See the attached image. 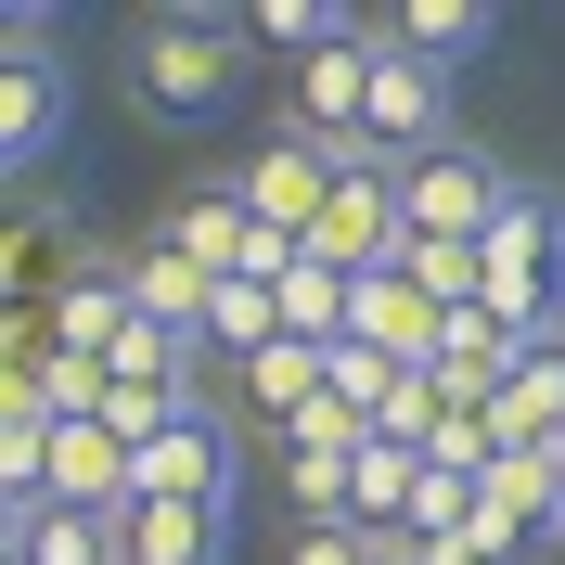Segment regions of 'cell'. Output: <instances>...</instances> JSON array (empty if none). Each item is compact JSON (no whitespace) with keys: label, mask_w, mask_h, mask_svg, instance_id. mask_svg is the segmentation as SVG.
Returning <instances> with one entry per match:
<instances>
[{"label":"cell","mask_w":565,"mask_h":565,"mask_svg":"<svg viewBox=\"0 0 565 565\" xmlns=\"http://www.w3.org/2000/svg\"><path fill=\"white\" fill-rule=\"evenodd\" d=\"M245 13H218V0H180V13H141V39H129V77H141V104L154 116H218L232 90H245Z\"/></svg>","instance_id":"6da1fadb"},{"label":"cell","mask_w":565,"mask_h":565,"mask_svg":"<svg viewBox=\"0 0 565 565\" xmlns=\"http://www.w3.org/2000/svg\"><path fill=\"white\" fill-rule=\"evenodd\" d=\"M489 309L514 334H553V309H565V193H540V180H527V206L489 232Z\"/></svg>","instance_id":"7a4b0ae2"},{"label":"cell","mask_w":565,"mask_h":565,"mask_svg":"<svg viewBox=\"0 0 565 565\" xmlns=\"http://www.w3.org/2000/svg\"><path fill=\"white\" fill-rule=\"evenodd\" d=\"M398 193H412V232H424V245H489L501 218L527 206V180H514V168H489L476 141H450V154L398 168Z\"/></svg>","instance_id":"3957f363"},{"label":"cell","mask_w":565,"mask_h":565,"mask_svg":"<svg viewBox=\"0 0 565 565\" xmlns=\"http://www.w3.org/2000/svg\"><path fill=\"white\" fill-rule=\"evenodd\" d=\"M386 39V26H373ZM360 129H373V154H386V168H424V154H450V77L437 65H412V52H386V65H373V116H360Z\"/></svg>","instance_id":"277c9868"},{"label":"cell","mask_w":565,"mask_h":565,"mask_svg":"<svg viewBox=\"0 0 565 565\" xmlns=\"http://www.w3.org/2000/svg\"><path fill=\"white\" fill-rule=\"evenodd\" d=\"M141 321V257H77L65 282H52V309H39V334L77 360H116V334Z\"/></svg>","instance_id":"5b68a950"},{"label":"cell","mask_w":565,"mask_h":565,"mask_svg":"<svg viewBox=\"0 0 565 565\" xmlns=\"http://www.w3.org/2000/svg\"><path fill=\"white\" fill-rule=\"evenodd\" d=\"M334 180H348V168H334L321 141H270V154H257V168L232 180V193H245V218H257V232L309 245V232H321V206H334Z\"/></svg>","instance_id":"8992f818"},{"label":"cell","mask_w":565,"mask_h":565,"mask_svg":"<svg viewBox=\"0 0 565 565\" xmlns=\"http://www.w3.org/2000/svg\"><path fill=\"white\" fill-rule=\"evenodd\" d=\"M348 334H360V348H386L398 373H437V348H450V309H437L412 270H373V282H360V309H348Z\"/></svg>","instance_id":"52a82bcc"},{"label":"cell","mask_w":565,"mask_h":565,"mask_svg":"<svg viewBox=\"0 0 565 565\" xmlns=\"http://www.w3.org/2000/svg\"><path fill=\"white\" fill-rule=\"evenodd\" d=\"M141 501H218V514H232V437H218L206 398H193V412L141 450Z\"/></svg>","instance_id":"ba28073f"},{"label":"cell","mask_w":565,"mask_h":565,"mask_svg":"<svg viewBox=\"0 0 565 565\" xmlns=\"http://www.w3.org/2000/svg\"><path fill=\"white\" fill-rule=\"evenodd\" d=\"M52 141H65V65L52 52H13V77H0V168L39 180Z\"/></svg>","instance_id":"9c48e42d"},{"label":"cell","mask_w":565,"mask_h":565,"mask_svg":"<svg viewBox=\"0 0 565 565\" xmlns=\"http://www.w3.org/2000/svg\"><path fill=\"white\" fill-rule=\"evenodd\" d=\"M373 26H386V52H412V65H476V52H489V13H476V0H398V13H373Z\"/></svg>","instance_id":"30bf717a"},{"label":"cell","mask_w":565,"mask_h":565,"mask_svg":"<svg viewBox=\"0 0 565 565\" xmlns=\"http://www.w3.org/2000/svg\"><path fill=\"white\" fill-rule=\"evenodd\" d=\"M13 565H129V527L77 514V501H39V514H13Z\"/></svg>","instance_id":"8fae6325"},{"label":"cell","mask_w":565,"mask_h":565,"mask_svg":"<svg viewBox=\"0 0 565 565\" xmlns=\"http://www.w3.org/2000/svg\"><path fill=\"white\" fill-rule=\"evenodd\" d=\"M232 386H245V412L282 437V424L309 412V398H334V348H296V334H282V348H270V360H245Z\"/></svg>","instance_id":"7c38bea8"},{"label":"cell","mask_w":565,"mask_h":565,"mask_svg":"<svg viewBox=\"0 0 565 565\" xmlns=\"http://www.w3.org/2000/svg\"><path fill=\"white\" fill-rule=\"evenodd\" d=\"M232 514L218 501H129V565H218Z\"/></svg>","instance_id":"4fadbf2b"},{"label":"cell","mask_w":565,"mask_h":565,"mask_svg":"<svg viewBox=\"0 0 565 565\" xmlns=\"http://www.w3.org/2000/svg\"><path fill=\"white\" fill-rule=\"evenodd\" d=\"M154 245H180L206 282H232V270H245V245H257V218H245V193H193V206H180Z\"/></svg>","instance_id":"5bb4252c"},{"label":"cell","mask_w":565,"mask_h":565,"mask_svg":"<svg viewBox=\"0 0 565 565\" xmlns=\"http://www.w3.org/2000/svg\"><path fill=\"white\" fill-rule=\"evenodd\" d=\"M360 26H373V13H334V0H257V13H245V39L282 52V77L309 65V52H334V39H360Z\"/></svg>","instance_id":"9a60e30c"},{"label":"cell","mask_w":565,"mask_h":565,"mask_svg":"<svg viewBox=\"0 0 565 565\" xmlns=\"http://www.w3.org/2000/svg\"><path fill=\"white\" fill-rule=\"evenodd\" d=\"M206 296H218V282L193 270L180 245H141V321H168V334H193V348H206Z\"/></svg>","instance_id":"2e32d148"},{"label":"cell","mask_w":565,"mask_h":565,"mask_svg":"<svg viewBox=\"0 0 565 565\" xmlns=\"http://www.w3.org/2000/svg\"><path fill=\"white\" fill-rule=\"evenodd\" d=\"M412 489H424V450L373 437V450H360V476H348V527H398V514H412Z\"/></svg>","instance_id":"e0dca14e"},{"label":"cell","mask_w":565,"mask_h":565,"mask_svg":"<svg viewBox=\"0 0 565 565\" xmlns=\"http://www.w3.org/2000/svg\"><path fill=\"white\" fill-rule=\"evenodd\" d=\"M104 373H116V386H193V334H168V321H129Z\"/></svg>","instance_id":"ac0fdd59"},{"label":"cell","mask_w":565,"mask_h":565,"mask_svg":"<svg viewBox=\"0 0 565 565\" xmlns=\"http://www.w3.org/2000/svg\"><path fill=\"white\" fill-rule=\"evenodd\" d=\"M386 386H398V360H386V348H360V334H348V348H334V398H348V412L373 424V412H386Z\"/></svg>","instance_id":"d6986e66"},{"label":"cell","mask_w":565,"mask_h":565,"mask_svg":"<svg viewBox=\"0 0 565 565\" xmlns=\"http://www.w3.org/2000/svg\"><path fill=\"white\" fill-rule=\"evenodd\" d=\"M360 437H373V424H360L348 398H309V412L282 424V450H360Z\"/></svg>","instance_id":"ffe728a7"}]
</instances>
